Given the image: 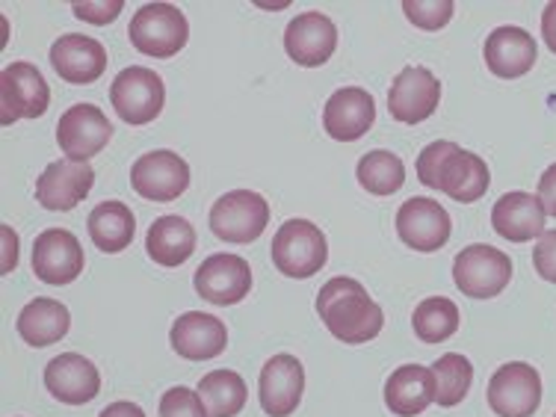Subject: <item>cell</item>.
I'll list each match as a JSON object with an SVG mask.
<instances>
[{
	"instance_id": "1",
	"label": "cell",
	"mask_w": 556,
	"mask_h": 417,
	"mask_svg": "<svg viewBox=\"0 0 556 417\" xmlns=\"http://www.w3.org/2000/svg\"><path fill=\"white\" fill-rule=\"evenodd\" d=\"M417 178L429 190L447 193L453 202L473 204L489 193L492 172L473 151H462L456 142H429L417 157Z\"/></svg>"
},
{
	"instance_id": "2",
	"label": "cell",
	"mask_w": 556,
	"mask_h": 417,
	"mask_svg": "<svg viewBox=\"0 0 556 417\" xmlns=\"http://www.w3.org/2000/svg\"><path fill=\"white\" fill-rule=\"evenodd\" d=\"M317 314L326 329L343 343H367L386 326V314L370 300L362 281L338 276L317 293Z\"/></svg>"
},
{
	"instance_id": "3",
	"label": "cell",
	"mask_w": 556,
	"mask_h": 417,
	"mask_svg": "<svg viewBox=\"0 0 556 417\" xmlns=\"http://www.w3.org/2000/svg\"><path fill=\"white\" fill-rule=\"evenodd\" d=\"M273 264L281 276L288 278H311L317 276L326 261H329V247L326 237L308 219H288L273 237Z\"/></svg>"
},
{
	"instance_id": "4",
	"label": "cell",
	"mask_w": 556,
	"mask_h": 417,
	"mask_svg": "<svg viewBox=\"0 0 556 417\" xmlns=\"http://www.w3.org/2000/svg\"><path fill=\"white\" fill-rule=\"evenodd\" d=\"M128 36L139 54L169 60L190 39V24L184 18V12L172 3H146L130 18Z\"/></svg>"
},
{
	"instance_id": "5",
	"label": "cell",
	"mask_w": 556,
	"mask_h": 417,
	"mask_svg": "<svg viewBox=\"0 0 556 417\" xmlns=\"http://www.w3.org/2000/svg\"><path fill=\"white\" fill-rule=\"evenodd\" d=\"M513 278V261L506 252L485 243L462 249L453 261V281L468 300H494L509 288Z\"/></svg>"
},
{
	"instance_id": "6",
	"label": "cell",
	"mask_w": 556,
	"mask_h": 417,
	"mask_svg": "<svg viewBox=\"0 0 556 417\" xmlns=\"http://www.w3.org/2000/svg\"><path fill=\"white\" fill-rule=\"evenodd\" d=\"M110 101L122 122L149 125L161 116L166 104V86L157 72H151L146 65H130L125 72H118L110 86Z\"/></svg>"
},
{
	"instance_id": "7",
	"label": "cell",
	"mask_w": 556,
	"mask_h": 417,
	"mask_svg": "<svg viewBox=\"0 0 556 417\" xmlns=\"http://www.w3.org/2000/svg\"><path fill=\"white\" fill-rule=\"evenodd\" d=\"M269 225V204L252 190H231L211 207V231L225 243H252Z\"/></svg>"
},
{
	"instance_id": "8",
	"label": "cell",
	"mask_w": 556,
	"mask_h": 417,
	"mask_svg": "<svg viewBox=\"0 0 556 417\" xmlns=\"http://www.w3.org/2000/svg\"><path fill=\"white\" fill-rule=\"evenodd\" d=\"M489 408L497 417H533V412L542 406V379L539 370H533L525 362L503 364L489 379Z\"/></svg>"
},
{
	"instance_id": "9",
	"label": "cell",
	"mask_w": 556,
	"mask_h": 417,
	"mask_svg": "<svg viewBox=\"0 0 556 417\" xmlns=\"http://www.w3.org/2000/svg\"><path fill=\"white\" fill-rule=\"evenodd\" d=\"M130 187L149 202H175L190 187V166L175 151H149L130 166Z\"/></svg>"
},
{
	"instance_id": "10",
	"label": "cell",
	"mask_w": 556,
	"mask_h": 417,
	"mask_svg": "<svg viewBox=\"0 0 556 417\" xmlns=\"http://www.w3.org/2000/svg\"><path fill=\"white\" fill-rule=\"evenodd\" d=\"M51 104V89L42 72L30 63H12L0 72V122L12 125L18 118L42 116Z\"/></svg>"
},
{
	"instance_id": "11",
	"label": "cell",
	"mask_w": 556,
	"mask_h": 417,
	"mask_svg": "<svg viewBox=\"0 0 556 417\" xmlns=\"http://www.w3.org/2000/svg\"><path fill=\"white\" fill-rule=\"evenodd\" d=\"M110 137H113V125L104 116V110H98L96 104H75L56 122V142L65 161L89 163V157H96L108 146Z\"/></svg>"
},
{
	"instance_id": "12",
	"label": "cell",
	"mask_w": 556,
	"mask_h": 417,
	"mask_svg": "<svg viewBox=\"0 0 556 417\" xmlns=\"http://www.w3.org/2000/svg\"><path fill=\"white\" fill-rule=\"evenodd\" d=\"M441 101L439 77L432 75L424 65H408L394 77V84L388 89V110L396 122L403 125H417L427 122Z\"/></svg>"
},
{
	"instance_id": "13",
	"label": "cell",
	"mask_w": 556,
	"mask_h": 417,
	"mask_svg": "<svg viewBox=\"0 0 556 417\" xmlns=\"http://www.w3.org/2000/svg\"><path fill=\"white\" fill-rule=\"evenodd\" d=\"M84 264L80 240L65 228H48L33 240V273L45 285H72Z\"/></svg>"
},
{
	"instance_id": "14",
	"label": "cell",
	"mask_w": 556,
	"mask_h": 417,
	"mask_svg": "<svg viewBox=\"0 0 556 417\" xmlns=\"http://www.w3.org/2000/svg\"><path fill=\"white\" fill-rule=\"evenodd\" d=\"M450 231V214L439 202H432L427 195H415L408 202L400 204L396 214V235L415 252H439L441 247H447Z\"/></svg>"
},
{
	"instance_id": "15",
	"label": "cell",
	"mask_w": 556,
	"mask_h": 417,
	"mask_svg": "<svg viewBox=\"0 0 556 417\" xmlns=\"http://www.w3.org/2000/svg\"><path fill=\"white\" fill-rule=\"evenodd\" d=\"M195 293L214 305H237L249 296L252 290V269L240 255L219 252V255L204 257L202 267L193 276Z\"/></svg>"
},
{
	"instance_id": "16",
	"label": "cell",
	"mask_w": 556,
	"mask_h": 417,
	"mask_svg": "<svg viewBox=\"0 0 556 417\" xmlns=\"http://www.w3.org/2000/svg\"><path fill=\"white\" fill-rule=\"evenodd\" d=\"M338 48V27L323 12H302L285 30V51L302 68L329 63Z\"/></svg>"
},
{
	"instance_id": "17",
	"label": "cell",
	"mask_w": 556,
	"mask_h": 417,
	"mask_svg": "<svg viewBox=\"0 0 556 417\" xmlns=\"http://www.w3.org/2000/svg\"><path fill=\"white\" fill-rule=\"evenodd\" d=\"M96 169L89 163L56 161L36 181V202L45 211H72L92 193Z\"/></svg>"
},
{
	"instance_id": "18",
	"label": "cell",
	"mask_w": 556,
	"mask_h": 417,
	"mask_svg": "<svg viewBox=\"0 0 556 417\" xmlns=\"http://www.w3.org/2000/svg\"><path fill=\"white\" fill-rule=\"evenodd\" d=\"M376 122V101L367 89L343 86L338 89L323 110V128L338 142H355L362 139Z\"/></svg>"
},
{
	"instance_id": "19",
	"label": "cell",
	"mask_w": 556,
	"mask_h": 417,
	"mask_svg": "<svg viewBox=\"0 0 556 417\" xmlns=\"http://www.w3.org/2000/svg\"><path fill=\"white\" fill-rule=\"evenodd\" d=\"M51 65L65 84L89 86L108 72V51L98 39L65 33L51 45Z\"/></svg>"
},
{
	"instance_id": "20",
	"label": "cell",
	"mask_w": 556,
	"mask_h": 417,
	"mask_svg": "<svg viewBox=\"0 0 556 417\" xmlns=\"http://www.w3.org/2000/svg\"><path fill=\"white\" fill-rule=\"evenodd\" d=\"M45 388L65 406H86L101 391V374L84 355L63 353L45 367Z\"/></svg>"
},
{
	"instance_id": "21",
	"label": "cell",
	"mask_w": 556,
	"mask_h": 417,
	"mask_svg": "<svg viewBox=\"0 0 556 417\" xmlns=\"http://www.w3.org/2000/svg\"><path fill=\"white\" fill-rule=\"evenodd\" d=\"M305 391V370L296 355H273L261 370V406L269 417H290Z\"/></svg>"
},
{
	"instance_id": "22",
	"label": "cell",
	"mask_w": 556,
	"mask_h": 417,
	"mask_svg": "<svg viewBox=\"0 0 556 417\" xmlns=\"http://www.w3.org/2000/svg\"><path fill=\"white\" fill-rule=\"evenodd\" d=\"M169 341L172 350L187 362H207V358L223 355V350L228 346V329H225L223 320H216L214 314L187 311L172 323Z\"/></svg>"
},
{
	"instance_id": "23",
	"label": "cell",
	"mask_w": 556,
	"mask_h": 417,
	"mask_svg": "<svg viewBox=\"0 0 556 417\" xmlns=\"http://www.w3.org/2000/svg\"><path fill=\"white\" fill-rule=\"evenodd\" d=\"M492 228L509 243H527L545 235V204L533 193H506L492 207Z\"/></svg>"
},
{
	"instance_id": "24",
	"label": "cell",
	"mask_w": 556,
	"mask_h": 417,
	"mask_svg": "<svg viewBox=\"0 0 556 417\" xmlns=\"http://www.w3.org/2000/svg\"><path fill=\"white\" fill-rule=\"evenodd\" d=\"M482 54H485V65L492 75L506 77V80L525 77L535 63V39L525 27L506 24V27L489 33Z\"/></svg>"
},
{
	"instance_id": "25",
	"label": "cell",
	"mask_w": 556,
	"mask_h": 417,
	"mask_svg": "<svg viewBox=\"0 0 556 417\" xmlns=\"http://www.w3.org/2000/svg\"><path fill=\"white\" fill-rule=\"evenodd\" d=\"M435 403V376L424 364H403L386 382V406L396 417L424 415Z\"/></svg>"
},
{
	"instance_id": "26",
	"label": "cell",
	"mask_w": 556,
	"mask_h": 417,
	"mask_svg": "<svg viewBox=\"0 0 556 417\" xmlns=\"http://www.w3.org/2000/svg\"><path fill=\"white\" fill-rule=\"evenodd\" d=\"M146 249L154 264L181 267L195 252V228L184 216H161L151 223Z\"/></svg>"
},
{
	"instance_id": "27",
	"label": "cell",
	"mask_w": 556,
	"mask_h": 417,
	"mask_svg": "<svg viewBox=\"0 0 556 417\" xmlns=\"http://www.w3.org/2000/svg\"><path fill=\"white\" fill-rule=\"evenodd\" d=\"M68 326H72L68 308H65L63 302L45 300V296H36L33 302H27L22 314H18V323H15L22 341L36 346V350L63 341L65 334H68Z\"/></svg>"
},
{
	"instance_id": "28",
	"label": "cell",
	"mask_w": 556,
	"mask_h": 417,
	"mask_svg": "<svg viewBox=\"0 0 556 417\" xmlns=\"http://www.w3.org/2000/svg\"><path fill=\"white\" fill-rule=\"evenodd\" d=\"M89 237L101 252L108 255H118L134 243V235H137V219L130 214L128 204L122 202H104L98 204L96 211L89 214Z\"/></svg>"
},
{
	"instance_id": "29",
	"label": "cell",
	"mask_w": 556,
	"mask_h": 417,
	"mask_svg": "<svg viewBox=\"0 0 556 417\" xmlns=\"http://www.w3.org/2000/svg\"><path fill=\"white\" fill-rule=\"evenodd\" d=\"M195 391L202 396L204 408H207L211 417H237L247 408V382L235 370H214V374L202 376Z\"/></svg>"
},
{
	"instance_id": "30",
	"label": "cell",
	"mask_w": 556,
	"mask_h": 417,
	"mask_svg": "<svg viewBox=\"0 0 556 417\" xmlns=\"http://www.w3.org/2000/svg\"><path fill=\"white\" fill-rule=\"evenodd\" d=\"M358 184L374 195H394L406 184V166L394 151H370L358 161Z\"/></svg>"
},
{
	"instance_id": "31",
	"label": "cell",
	"mask_w": 556,
	"mask_h": 417,
	"mask_svg": "<svg viewBox=\"0 0 556 417\" xmlns=\"http://www.w3.org/2000/svg\"><path fill=\"white\" fill-rule=\"evenodd\" d=\"M459 323L462 320L456 302L444 300V296L424 300L415 308V317H412L415 334L424 343H444L447 338L459 332Z\"/></svg>"
},
{
	"instance_id": "32",
	"label": "cell",
	"mask_w": 556,
	"mask_h": 417,
	"mask_svg": "<svg viewBox=\"0 0 556 417\" xmlns=\"http://www.w3.org/2000/svg\"><path fill=\"white\" fill-rule=\"evenodd\" d=\"M432 376H435V403L444 408H453L459 406L471 391L473 367L465 355L447 353L432 364Z\"/></svg>"
},
{
	"instance_id": "33",
	"label": "cell",
	"mask_w": 556,
	"mask_h": 417,
	"mask_svg": "<svg viewBox=\"0 0 556 417\" xmlns=\"http://www.w3.org/2000/svg\"><path fill=\"white\" fill-rule=\"evenodd\" d=\"M403 12H406L408 22L420 30H441L450 24L456 7L450 0H406Z\"/></svg>"
},
{
	"instance_id": "34",
	"label": "cell",
	"mask_w": 556,
	"mask_h": 417,
	"mask_svg": "<svg viewBox=\"0 0 556 417\" xmlns=\"http://www.w3.org/2000/svg\"><path fill=\"white\" fill-rule=\"evenodd\" d=\"M161 417H211L204 408L199 391L187 386L169 388L161 396Z\"/></svg>"
},
{
	"instance_id": "35",
	"label": "cell",
	"mask_w": 556,
	"mask_h": 417,
	"mask_svg": "<svg viewBox=\"0 0 556 417\" xmlns=\"http://www.w3.org/2000/svg\"><path fill=\"white\" fill-rule=\"evenodd\" d=\"M533 267L545 281L556 285V228L539 237V243L533 249Z\"/></svg>"
},
{
	"instance_id": "36",
	"label": "cell",
	"mask_w": 556,
	"mask_h": 417,
	"mask_svg": "<svg viewBox=\"0 0 556 417\" xmlns=\"http://www.w3.org/2000/svg\"><path fill=\"white\" fill-rule=\"evenodd\" d=\"M122 0H113V3H75V15L80 22L89 24H110L122 12Z\"/></svg>"
},
{
	"instance_id": "37",
	"label": "cell",
	"mask_w": 556,
	"mask_h": 417,
	"mask_svg": "<svg viewBox=\"0 0 556 417\" xmlns=\"http://www.w3.org/2000/svg\"><path fill=\"white\" fill-rule=\"evenodd\" d=\"M539 202L545 204V214L556 216V163L539 178Z\"/></svg>"
},
{
	"instance_id": "38",
	"label": "cell",
	"mask_w": 556,
	"mask_h": 417,
	"mask_svg": "<svg viewBox=\"0 0 556 417\" xmlns=\"http://www.w3.org/2000/svg\"><path fill=\"white\" fill-rule=\"evenodd\" d=\"M542 39H545L547 48L556 54V0L547 3L545 12H542Z\"/></svg>"
},
{
	"instance_id": "39",
	"label": "cell",
	"mask_w": 556,
	"mask_h": 417,
	"mask_svg": "<svg viewBox=\"0 0 556 417\" xmlns=\"http://www.w3.org/2000/svg\"><path fill=\"white\" fill-rule=\"evenodd\" d=\"M98 417H146V412L137 406V403H128V400H118V403H110Z\"/></svg>"
},
{
	"instance_id": "40",
	"label": "cell",
	"mask_w": 556,
	"mask_h": 417,
	"mask_svg": "<svg viewBox=\"0 0 556 417\" xmlns=\"http://www.w3.org/2000/svg\"><path fill=\"white\" fill-rule=\"evenodd\" d=\"M3 228V243H7V261H3V273H10L18 264V237L12 235L10 225H0Z\"/></svg>"
},
{
	"instance_id": "41",
	"label": "cell",
	"mask_w": 556,
	"mask_h": 417,
	"mask_svg": "<svg viewBox=\"0 0 556 417\" xmlns=\"http://www.w3.org/2000/svg\"><path fill=\"white\" fill-rule=\"evenodd\" d=\"M554 417H556V415H554Z\"/></svg>"
}]
</instances>
